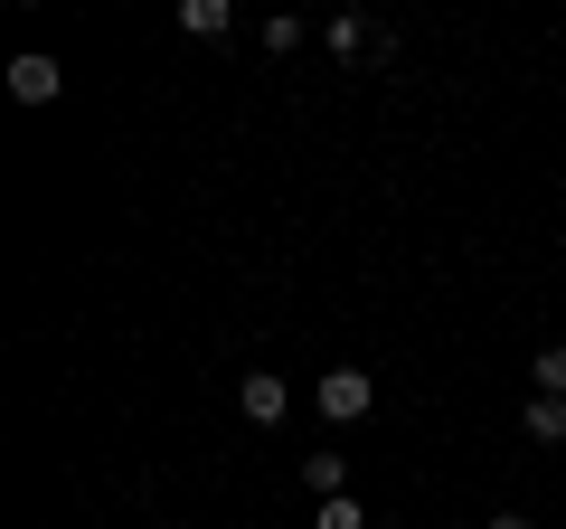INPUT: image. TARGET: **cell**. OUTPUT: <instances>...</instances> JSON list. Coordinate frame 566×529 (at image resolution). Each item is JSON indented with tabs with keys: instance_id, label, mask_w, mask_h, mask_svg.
<instances>
[{
	"instance_id": "cell-6",
	"label": "cell",
	"mask_w": 566,
	"mask_h": 529,
	"mask_svg": "<svg viewBox=\"0 0 566 529\" xmlns=\"http://www.w3.org/2000/svg\"><path fill=\"white\" fill-rule=\"evenodd\" d=\"M303 483L322 491V501H340V491H349V464H340V454H303Z\"/></svg>"
},
{
	"instance_id": "cell-9",
	"label": "cell",
	"mask_w": 566,
	"mask_h": 529,
	"mask_svg": "<svg viewBox=\"0 0 566 529\" xmlns=\"http://www.w3.org/2000/svg\"><path fill=\"white\" fill-rule=\"evenodd\" d=\"M312 529H368V510L340 491V501H322V510H312Z\"/></svg>"
},
{
	"instance_id": "cell-11",
	"label": "cell",
	"mask_w": 566,
	"mask_h": 529,
	"mask_svg": "<svg viewBox=\"0 0 566 529\" xmlns=\"http://www.w3.org/2000/svg\"><path fill=\"white\" fill-rule=\"evenodd\" d=\"M491 529H528V520H520V510H491Z\"/></svg>"
},
{
	"instance_id": "cell-4",
	"label": "cell",
	"mask_w": 566,
	"mask_h": 529,
	"mask_svg": "<svg viewBox=\"0 0 566 529\" xmlns=\"http://www.w3.org/2000/svg\"><path fill=\"white\" fill-rule=\"evenodd\" d=\"M322 39H331V58H378V29H368L359 10H340V20H331Z\"/></svg>"
},
{
	"instance_id": "cell-10",
	"label": "cell",
	"mask_w": 566,
	"mask_h": 529,
	"mask_svg": "<svg viewBox=\"0 0 566 529\" xmlns=\"http://www.w3.org/2000/svg\"><path fill=\"white\" fill-rule=\"evenodd\" d=\"M264 48H274V58H293V48H303V20H293V10H274V20H264Z\"/></svg>"
},
{
	"instance_id": "cell-1",
	"label": "cell",
	"mask_w": 566,
	"mask_h": 529,
	"mask_svg": "<svg viewBox=\"0 0 566 529\" xmlns=\"http://www.w3.org/2000/svg\"><path fill=\"white\" fill-rule=\"evenodd\" d=\"M312 407H322L331 426H359V416L378 407V378H368V369H331V378L312 387Z\"/></svg>"
},
{
	"instance_id": "cell-7",
	"label": "cell",
	"mask_w": 566,
	"mask_h": 529,
	"mask_svg": "<svg viewBox=\"0 0 566 529\" xmlns=\"http://www.w3.org/2000/svg\"><path fill=\"white\" fill-rule=\"evenodd\" d=\"M528 435L538 445H566V397H528Z\"/></svg>"
},
{
	"instance_id": "cell-3",
	"label": "cell",
	"mask_w": 566,
	"mask_h": 529,
	"mask_svg": "<svg viewBox=\"0 0 566 529\" xmlns=\"http://www.w3.org/2000/svg\"><path fill=\"white\" fill-rule=\"evenodd\" d=\"M57 58H48V48H29V58H10V95H20V104H57Z\"/></svg>"
},
{
	"instance_id": "cell-8",
	"label": "cell",
	"mask_w": 566,
	"mask_h": 529,
	"mask_svg": "<svg viewBox=\"0 0 566 529\" xmlns=\"http://www.w3.org/2000/svg\"><path fill=\"white\" fill-rule=\"evenodd\" d=\"M528 378H538V397H566V341H547L538 360H528Z\"/></svg>"
},
{
	"instance_id": "cell-2",
	"label": "cell",
	"mask_w": 566,
	"mask_h": 529,
	"mask_svg": "<svg viewBox=\"0 0 566 529\" xmlns=\"http://www.w3.org/2000/svg\"><path fill=\"white\" fill-rule=\"evenodd\" d=\"M237 407H245V426H283V407H293V387H283L274 369H245V378H237Z\"/></svg>"
},
{
	"instance_id": "cell-5",
	"label": "cell",
	"mask_w": 566,
	"mask_h": 529,
	"mask_svg": "<svg viewBox=\"0 0 566 529\" xmlns=\"http://www.w3.org/2000/svg\"><path fill=\"white\" fill-rule=\"evenodd\" d=\"M180 29H189V39H227L237 10H227V0H180Z\"/></svg>"
}]
</instances>
